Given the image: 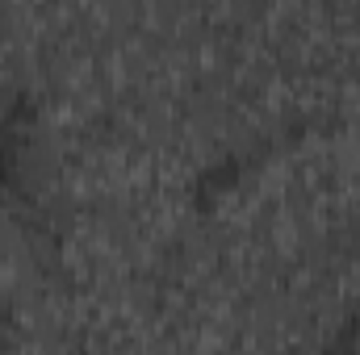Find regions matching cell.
Returning a JSON list of instances; mask_svg holds the SVG:
<instances>
[{
  "instance_id": "1",
  "label": "cell",
  "mask_w": 360,
  "mask_h": 355,
  "mask_svg": "<svg viewBox=\"0 0 360 355\" xmlns=\"http://www.w3.org/2000/svg\"><path fill=\"white\" fill-rule=\"evenodd\" d=\"M352 343H360V305L340 322V330L331 335V347H352Z\"/></svg>"
}]
</instances>
